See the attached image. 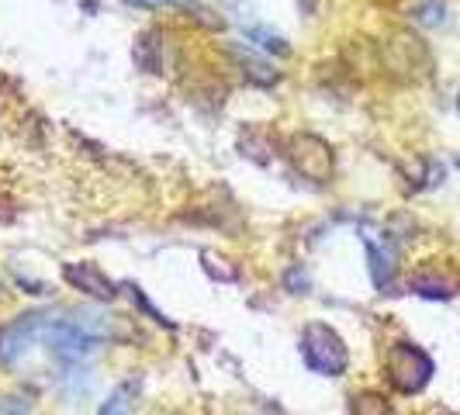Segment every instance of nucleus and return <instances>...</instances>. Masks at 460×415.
<instances>
[{
  "instance_id": "f257e3e1",
  "label": "nucleus",
  "mask_w": 460,
  "mask_h": 415,
  "mask_svg": "<svg viewBox=\"0 0 460 415\" xmlns=\"http://www.w3.org/2000/svg\"><path fill=\"white\" fill-rule=\"evenodd\" d=\"M301 357L308 370L323 374V377H340L349 367V349H346L343 336L325 322H308L301 332Z\"/></svg>"
},
{
  "instance_id": "f03ea898",
  "label": "nucleus",
  "mask_w": 460,
  "mask_h": 415,
  "mask_svg": "<svg viewBox=\"0 0 460 415\" xmlns=\"http://www.w3.org/2000/svg\"><path fill=\"white\" fill-rule=\"evenodd\" d=\"M385 370H388V381H392L394 392L402 394H419L429 377H433V357L426 349H419L412 343H394L385 357Z\"/></svg>"
},
{
  "instance_id": "7ed1b4c3",
  "label": "nucleus",
  "mask_w": 460,
  "mask_h": 415,
  "mask_svg": "<svg viewBox=\"0 0 460 415\" xmlns=\"http://www.w3.org/2000/svg\"><path fill=\"white\" fill-rule=\"evenodd\" d=\"M288 160L298 170L305 181L312 184H329L332 173H336V156H332V146L325 138L312 136V132H298L288 142Z\"/></svg>"
},
{
  "instance_id": "20e7f679",
  "label": "nucleus",
  "mask_w": 460,
  "mask_h": 415,
  "mask_svg": "<svg viewBox=\"0 0 460 415\" xmlns=\"http://www.w3.org/2000/svg\"><path fill=\"white\" fill-rule=\"evenodd\" d=\"M52 322H56V312H52V308L18 315L14 322L0 332V364H4V367H14L24 353L46 336Z\"/></svg>"
},
{
  "instance_id": "39448f33",
  "label": "nucleus",
  "mask_w": 460,
  "mask_h": 415,
  "mask_svg": "<svg viewBox=\"0 0 460 415\" xmlns=\"http://www.w3.org/2000/svg\"><path fill=\"white\" fill-rule=\"evenodd\" d=\"M42 343H46L49 353H56L59 360L76 364V360H84L91 349H97L101 340H93L91 332H87V329H80L73 319H56V322L49 325L46 336H42Z\"/></svg>"
},
{
  "instance_id": "423d86ee",
  "label": "nucleus",
  "mask_w": 460,
  "mask_h": 415,
  "mask_svg": "<svg viewBox=\"0 0 460 415\" xmlns=\"http://www.w3.org/2000/svg\"><path fill=\"white\" fill-rule=\"evenodd\" d=\"M63 277H66L69 287L91 295L93 301H115L118 298V284L104 274L97 263H66V267H63Z\"/></svg>"
},
{
  "instance_id": "0eeeda50",
  "label": "nucleus",
  "mask_w": 460,
  "mask_h": 415,
  "mask_svg": "<svg viewBox=\"0 0 460 415\" xmlns=\"http://www.w3.org/2000/svg\"><path fill=\"white\" fill-rule=\"evenodd\" d=\"M409 287H412L415 295H422V298L447 301L460 291V277L454 270H447L443 263H426V267H419L412 274Z\"/></svg>"
},
{
  "instance_id": "6e6552de",
  "label": "nucleus",
  "mask_w": 460,
  "mask_h": 415,
  "mask_svg": "<svg viewBox=\"0 0 460 415\" xmlns=\"http://www.w3.org/2000/svg\"><path fill=\"white\" fill-rule=\"evenodd\" d=\"M364 246H367V260H370V277H374V287L377 291H388L394 280V260H398V253H394V246L385 239V246L381 243H374V239H364Z\"/></svg>"
},
{
  "instance_id": "1a4fd4ad",
  "label": "nucleus",
  "mask_w": 460,
  "mask_h": 415,
  "mask_svg": "<svg viewBox=\"0 0 460 415\" xmlns=\"http://www.w3.org/2000/svg\"><path fill=\"white\" fill-rule=\"evenodd\" d=\"M125 4H132V7H146V11H187V14H194L198 22L222 24L215 14H211V7L201 4V0H125Z\"/></svg>"
},
{
  "instance_id": "9d476101",
  "label": "nucleus",
  "mask_w": 460,
  "mask_h": 415,
  "mask_svg": "<svg viewBox=\"0 0 460 415\" xmlns=\"http://www.w3.org/2000/svg\"><path fill=\"white\" fill-rule=\"evenodd\" d=\"M136 392H138L136 377H128V381L115 384V392L108 394L104 402H101L97 415H132V402H136Z\"/></svg>"
},
{
  "instance_id": "9b49d317",
  "label": "nucleus",
  "mask_w": 460,
  "mask_h": 415,
  "mask_svg": "<svg viewBox=\"0 0 460 415\" xmlns=\"http://www.w3.org/2000/svg\"><path fill=\"white\" fill-rule=\"evenodd\" d=\"M246 39L256 42L263 52H270V56H280V59L291 56V46L284 42V35H277L274 28H267V24H250V28H246Z\"/></svg>"
},
{
  "instance_id": "f8f14e48",
  "label": "nucleus",
  "mask_w": 460,
  "mask_h": 415,
  "mask_svg": "<svg viewBox=\"0 0 460 415\" xmlns=\"http://www.w3.org/2000/svg\"><path fill=\"white\" fill-rule=\"evenodd\" d=\"M412 18L422 28H443V24L450 22V14H447V4L443 0H419L412 11Z\"/></svg>"
},
{
  "instance_id": "ddd939ff",
  "label": "nucleus",
  "mask_w": 460,
  "mask_h": 415,
  "mask_svg": "<svg viewBox=\"0 0 460 415\" xmlns=\"http://www.w3.org/2000/svg\"><path fill=\"white\" fill-rule=\"evenodd\" d=\"M349 415H392V409L377 392H360L349 402Z\"/></svg>"
},
{
  "instance_id": "4468645a",
  "label": "nucleus",
  "mask_w": 460,
  "mask_h": 415,
  "mask_svg": "<svg viewBox=\"0 0 460 415\" xmlns=\"http://www.w3.org/2000/svg\"><path fill=\"white\" fill-rule=\"evenodd\" d=\"M239 63H243V73H246L253 84H260V87L277 84V73L267 66V63H256V59H250V56H239Z\"/></svg>"
},
{
  "instance_id": "2eb2a0df",
  "label": "nucleus",
  "mask_w": 460,
  "mask_h": 415,
  "mask_svg": "<svg viewBox=\"0 0 460 415\" xmlns=\"http://www.w3.org/2000/svg\"><path fill=\"white\" fill-rule=\"evenodd\" d=\"M201 260H205V270L211 277H218V280H226V284H232V280H235V267H226V263H229V260H222V256H215L211 253V250H205V253H201Z\"/></svg>"
},
{
  "instance_id": "dca6fc26",
  "label": "nucleus",
  "mask_w": 460,
  "mask_h": 415,
  "mask_svg": "<svg viewBox=\"0 0 460 415\" xmlns=\"http://www.w3.org/2000/svg\"><path fill=\"white\" fill-rule=\"evenodd\" d=\"M128 291H132V301H136L138 308H142V312H146V315H149L153 322H160V325H166V329H173V322H170V319H166L163 312H156V305H153V301H149L146 295H142V287H136V284H128Z\"/></svg>"
},
{
  "instance_id": "f3484780",
  "label": "nucleus",
  "mask_w": 460,
  "mask_h": 415,
  "mask_svg": "<svg viewBox=\"0 0 460 415\" xmlns=\"http://www.w3.org/2000/svg\"><path fill=\"white\" fill-rule=\"evenodd\" d=\"M0 415H31V405L24 398H4L0 402Z\"/></svg>"
},
{
  "instance_id": "a211bd4d",
  "label": "nucleus",
  "mask_w": 460,
  "mask_h": 415,
  "mask_svg": "<svg viewBox=\"0 0 460 415\" xmlns=\"http://www.w3.org/2000/svg\"><path fill=\"white\" fill-rule=\"evenodd\" d=\"M284 280H288L291 295H305V291H308V277H305V270H298V267H295V270H288Z\"/></svg>"
},
{
  "instance_id": "6ab92c4d",
  "label": "nucleus",
  "mask_w": 460,
  "mask_h": 415,
  "mask_svg": "<svg viewBox=\"0 0 460 415\" xmlns=\"http://www.w3.org/2000/svg\"><path fill=\"white\" fill-rule=\"evenodd\" d=\"M457 104H460V97H457Z\"/></svg>"
}]
</instances>
